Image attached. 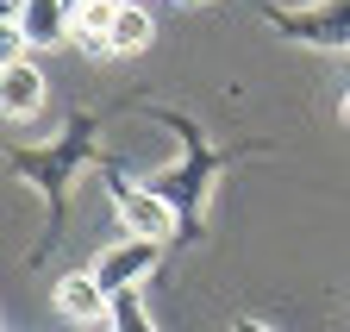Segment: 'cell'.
Wrapping results in <instances>:
<instances>
[{
    "label": "cell",
    "instance_id": "4",
    "mask_svg": "<svg viewBox=\"0 0 350 332\" xmlns=\"http://www.w3.org/2000/svg\"><path fill=\"white\" fill-rule=\"evenodd\" d=\"M125 0H69V38L88 57H113V25Z\"/></svg>",
    "mask_w": 350,
    "mask_h": 332
},
{
    "label": "cell",
    "instance_id": "6",
    "mask_svg": "<svg viewBox=\"0 0 350 332\" xmlns=\"http://www.w3.org/2000/svg\"><path fill=\"white\" fill-rule=\"evenodd\" d=\"M19 25L31 38V51H44V44H57V38H69V7L63 0H25Z\"/></svg>",
    "mask_w": 350,
    "mask_h": 332
},
{
    "label": "cell",
    "instance_id": "8",
    "mask_svg": "<svg viewBox=\"0 0 350 332\" xmlns=\"http://www.w3.org/2000/svg\"><path fill=\"white\" fill-rule=\"evenodd\" d=\"M113 332H157V320L144 314V295H138V288L113 295Z\"/></svg>",
    "mask_w": 350,
    "mask_h": 332
},
{
    "label": "cell",
    "instance_id": "11",
    "mask_svg": "<svg viewBox=\"0 0 350 332\" xmlns=\"http://www.w3.org/2000/svg\"><path fill=\"white\" fill-rule=\"evenodd\" d=\"M344 119H350V94H344Z\"/></svg>",
    "mask_w": 350,
    "mask_h": 332
},
{
    "label": "cell",
    "instance_id": "1",
    "mask_svg": "<svg viewBox=\"0 0 350 332\" xmlns=\"http://www.w3.org/2000/svg\"><path fill=\"white\" fill-rule=\"evenodd\" d=\"M157 257H163V238H119V244H107V251L94 257V282L107 288V295H125V288H138L150 270H157Z\"/></svg>",
    "mask_w": 350,
    "mask_h": 332
},
{
    "label": "cell",
    "instance_id": "10",
    "mask_svg": "<svg viewBox=\"0 0 350 332\" xmlns=\"http://www.w3.org/2000/svg\"><path fill=\"white\" fill-rule=\"evenodd\" d=\"M232 332H269V326H256V320H238V326H232Z\"/></svg>",
    "mask_w": 350,
    "mask_h": 332
},
{
    "label": "cell",
    "instance_id": "7",
    "mask_svg": "<svg viewBox=\"0 0 350 332\" xmlns=\"http://www.w3.org/2000/svg\"><path fill=\"white\" fill-rule=\"evenodd\" d=\"M150 38H157L150 7L125 0V7H119V25H113V57H138V51H150Z\"/></svg>",
    "mask_w": 350,
    "mask_h": 332
},
{
    "label": "cell",
    "instance_id": "3",
    "mask_svg": "<svg viewBox=\"0 0 350 332\" xmlns=\"http://www.w3.org/2000/svg\"><path fill=\"white\" fill-rule=\"evenodd\" d=\"M119 220L131 238H169V226H175L163 188H138V182H119Z\"/></svg>",
    "mask_w": 350,
    "mask_h": 332
},
{
    "label": "cell",
    "instance_id": "2",
    "mask_svg": "<svg viewBox=\"0 0 350 332\" xmlns=\"http://www.w3.org/2000/svg\"><path fill=\"white\" fill-rule=\"evenodd\" d=\"M57 314L100 332V326H113V295L94 282V270H81V276H63L57 282Z\"/></svg>",
    "mask_w": 350,
    "mask_h": 332
},
{
    "label": "cell",
    "instance_id": "5",
    "mask_svg": "<svg viewBox=\"0 0 350 332\" xmlns=\"http://www.w3.org/2000/svg\"><path fill=\"white\" fill-rule=\"evenodd\" d=\"M38 101H44V69L31 57H19V63L0 69V113L25 119V113H38Z\"/></svg>",
    "mask_w": 350,
    "mask_h": 332
},
{
    "label": "cell",
    "instance_id": "9",
    "mask_svg": "<svg viewBox=\"0 0 350 332\" xmlns=\"http://www.w3.org/2000/svg\"><path fill=\"white\" fill-rule=\"evenodd\" d=\"M31 51V38H25V25L13 19V25H0V69H7V63H19Z\"/></svg>",
    "mask_w": 350,
    "mask_h": 332
}]
</instances>
